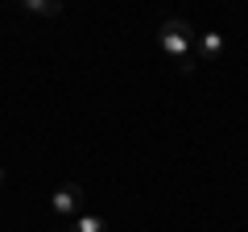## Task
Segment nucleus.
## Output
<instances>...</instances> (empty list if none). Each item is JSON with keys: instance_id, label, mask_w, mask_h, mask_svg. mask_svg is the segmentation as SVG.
I'll list each match as a JSON object with an SVG mask.
<instances>
[{"instance_id": "obj_1", "label": "nucleus", "mask_w": 248, "mask_h": 232, "mask_svg": "<svg viewBox=\"0 0 248 232\" xmlns=\"http://www.w3.org/2000/svg\"><path fill=\"white\" fill-rule=\"evenodd\" d=\"M157 46L166 50V58H174V66L182 75H195L199 58H195V29H190V21L166 17L161 29H157Z\"/></svg>"}, {"instance_id": "obj_2", "label": "nucleus", "mask_w": 248, "mask_h": 232, "mask_svg": "<svg viewBox=\"0 0 248 232\" xmlns=\"http://www.w3.org/2000/svg\"><path fill=\"white\" fill-rule=\"evenodd\" d=\"M79 207H83V187H79V182H62V187L50 195V212H54V215L75 220V215H79Z\"/></svg>"}, {"instance_id": "obj_3", "label": "nucleus", "mask_w": 248, "mask_h": 232, "mask_svg": "<svg viewBox=\"0 0 248 232\" xmlns=\"http://www.w3.org/2000/svg\"><path fill=\"white\" fill-rule=\"evenodd\" d=\"M223 54V37L219 33H195V58L199 63H215Z\"/></svg>"}, {"instance_id": "obj_4", "label": "nucleus", "mask_w": 248, "mask_h": 232, "mask_svg": "<svg viewBox=\"0 0 248 232\" xmlns=\"http://www.w3.org/2000/svg\"><path fill=\"white\" fill-rule=\"evenodd\" d=\"M66 232H108V220L95 215V212H91V215H75V224Z\"/></svg>"}, {"instance_id": "obj_5", "label": "nucleus", "mask_w": 248, "mask_h": 232, "mask_svg": "<svg viewBox=\"0 0 248 232\" xmlns=\"http://www.w3.org/2000/svg\"><path fill=\"white\" fill-rule=\"evenodd\" d=\"M21 9H25V13H33V17H58V13H62V4H58V0H25Z\"/></svg>"}, {"instance_id": "obj_6", "label": "nucleus", "mask_w": 248, "mask_h": 232, "mask_svg": "<svg viewBox=\"0 0 248 232\" xmlns=\"http://www.w3.org/2000/svg\"><path fill=\"white\" fill-rule=\"evenodd\" d=\"M0 187H4V166H0Z\"/></svg>"}, {"instance_id": "obj_7", "label": "nucleus", "mask_w": 248, "mask_h": 232, "mask_svg": "<svg viewBox=\"0 0 248 232\" xmlns=\"http://www.w3.org/2000/svg\"><path fill=\"white\" fill-rule=\"evenodd\" d=\"M50 232H66V228H50Z\"/></svg>"}]
</instances>
